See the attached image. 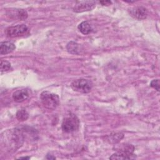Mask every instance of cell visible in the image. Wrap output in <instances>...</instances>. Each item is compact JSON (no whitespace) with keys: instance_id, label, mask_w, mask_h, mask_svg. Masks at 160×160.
<instances>
[{"instance_id":"cell-1","label":"cell","mask_w":160,"mask_h":160,"mask_svg":"<svg viewBox=\"0 0 160 160\" xmlns=\"http://www.w3.org/2000/svg\"><path fill=\"white\" fill-rule=\"evenodd\" d=\"M22 134L18 129H9L4 131L1 137V144L8 151H16L22 144Z\"/></svg>"},{"instance_id":"cell-2","label":"cell","mask_w":160,"mask_h":160,"mask_svg":"<svg viewBox=\"0 0 160 160\" xmlns=\"http://www.w3.org/2000/svg\"><path fill=\"white\" fill-rule=\"evenodd\" d=\"M40 99L43 106L48 109H55L59 104V97L58 94L48 91L41 92Z\"/></svg>"},{"instance_id":"cell-3","label":"cell","mask_w":160,"mask_h":160,"mask_svg":"<svg viewBox=\"0 0 160 160\" xmlns=\"http://www.w3.org/2000/svg\"><path fill=\"white\" fill-rule=\"evenodd\" d=\"M79 127V120L78 117L72 113L66 116L62 122L61 128L64 132L70 133L77 131Z\"/></svg>"},{"instance_id":"cell-4","label":"cell","mask_w":160,"mask_h":160,"mask_svg":"<svg viewBox=\"0 0 160 160\" xmlns=\"http://www.w3.org/2000/svg\"><path fill=\"white\" fill-rule=\"evenodd\" d=\"M134 147L131 144L123 145L121 148L112 154L109 159H131L135 158L134 154Z\"/></svg>"},{"instance_id":"cell-5","label":"cell","mask_w":160,"mask_h":160,"mask_svg":"<svg viewBox=\"0 0 160 160\" xmlns=\"http://www.w3.org/2000/svg\"><path fill=\"white\" fill-rule=\"evenodd\" d=\"M71 88L77 92L88 93L92 88V82L89 79L81 78L74 80L71 83Z\"/></svg>"},{"instance_id":"cell-6","label":"cell","mask_w":160,"mask_h":160,"mask_svg":"<svg viewBox=\"0 0 160 160\" xmlns=\"http://www.w3.org/2000/svg\"><path fill=\"white\" fill-rule=\"evenodd\" d=\"M28 31V28L25 24H18L8 27L6 29V34L9 38H16L25 34Z\"/></svg>"},{"instance_id":"cell-7","label":"cell","mask_w":160,"mask_h":160,"mask_svg":"<svg viewBox=\"0 0 160 160\" xmlns=\"http://www.w3.org/2000/svg\"><path fill=\"white\" fill-rule=\"evenodd\" d=\"M96 7V2L93 1H78L73 7L72 10L75 12H82L92 10Z\"/></svg>"},{"instance_id":"cell-8","label":"cell","mask_w":160,"mask_h":160,"mask_svg":"<svg viewBox=\"0 0 160 160\" xmlns=\"http://www.w3.org/2000/svg\"><path fill=\"white\" fill-rule=\"evenodd\" d=\"M129 12L132 18L138 20L144 19L148 16L147 9L141 6L132 7L129 9Z\"/></svg>"},{"instance_id":"cell-9","label":"cell","mask_w":160,"mask_h":160,"mask_svg":"<svg viewBox=\"0 0 160 160\" xmlns=\"http://www.w3.org/2000/svg\"><path fill=\"white\" fill-rule=\"evenodd\" d=\"M29 96V92L27 89H21L16 90L12 94V99L16 102H22L26 101Z\"/></svg>"},{"instance_id":"cell-10","label":"cell","mask_w":160,"mask_h":160,"mask_svg":"<svg viewBox=\"0 0 160 160\" xmlns=\"http://www.w3.org/2000/svg\"><path fill=\"white\" fill-rule=\"evenodd\" d=\"M15 49L16 46L14 44L10 41H4L0 44V54L1 55L12 52Z\"/></svg>"},{"instance_id":"cell-11","label":"cell","mask_w":160,"mask_h":160,"mask_svg":"<svg viewBox=\"0 0 160 160\" xmlns=\"http://www.w3.org/2000/svg\"><path fill=\"white\" fill-rule=\"evenodd\" d=\"M66 49L68 52L72 54H79L81 51V46L74 41H70L66 46Z\"/></svg>"},{"instance_id":"cell-12","label":"cell","mask_w":160,"mask_h":160,"mask_svg":"<svg viewBox=\"0 0 160 160\" xmlns=\"http://www.w3.org/2000/svg\"><path fill=\"white\" fill-rule=\"evenodd\" d=\"M78 28L79 31L84 35L89 34L92 30V27L91 24L88 21H86L81 22L78 25Z\"/></svg>"},{"instance_id":"cell-13","label":"cell","mask_w":160,"mask_h":160,"mask_svg":"<svg viewBox=\"0 0 160 160\" xmlns=\"http://www.w3.org/2000/svg\"><path fill=\"white\" fill-rule=\"evenodd\" d=\"M16 116L19 121H24L29 118V114L26 110L20 109L16 112Z\"/></svg>"},{"instance_id":"cell-14","label":"cell","mask_w":160,"mask_h":160,"mask_svg":"<svg viewBox=\"0 0 160 160\" xmlns=\"http://www.w3.org/2000/svg\"><path fill=\"white\" fill-rule=\"evenodd\" d=\"M11 68V63L6 61L2 59L1 61V74H3L5 72L8 71Z\"/></svg>"},{"instance_id":"cell-15","label":"cell","mask_w":160,"mask_h":160,"mask_svg":"<svg viewBox=\"0 0 160 160\" xmlns=\"http://www.w3.org/2000/svg\"><path fill=\"white\" fill-rule=\"evenodd\" d=\"M109 139L108 140H110V142L112 143H116L118 142L123 137L124 135L122 133H114L113 134H111L109 136Z\"/></svg>"},{"instance_id":"cell-16","label":"cell","mask_w":160,"mask_h":160,"mask_svg":"<svg viewBox=\"0 0 160 160\" xmlns=\"http://www.w3.org/2000/svg\"><path fill=\"white\" fill-rule=\"evenodd\" d=\"M151 87L155 89L157 91H159V79L152 80L150 83Z\"/></svg>"},{"instance_id":"cell-17","label":"cell","mask_w":160,"mask_h":160,"mask_svg":"<svg viewBox=\"0 0 160 160\" xmlns=\"http://www.w3.org/2000/svg\"><path fill=\"white\" fill-rule=\"evenodd\" d=\"M102 6H109L112 4L111 1H101L99 2Z\"/></svg>"},{"instance_id":"cell-18","label":"cell","mask_w":160,"mask_h":160,"mask_svg":"<svg viewBox=\"0 0 160 160\" xmlns=\"http://www.w3.org/2000/svg\"><path fill=\"white\" fill-rule=\"evenodd\" d=\"M29 157H23V158H19V159H29Z\"/></svg>"}]
</instances>
